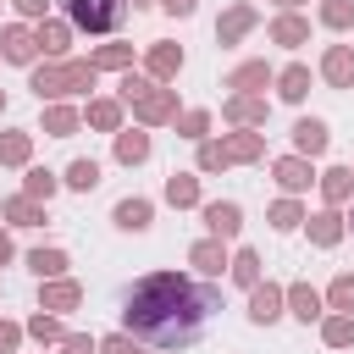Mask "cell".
<instances>
[{"mask_svg": "<svg viewBox=\"0 0 354 354\" xmlns=\"http://www.w3.org/2000/svg\"><path fill=\"white\" fill-rule=\"evenodd\" d=\"M216 310H221V293L210 282H194L183 271H149L144 282H133L122 326L127 337H144L149 348H188L199 343Z\"/></svg>", "mask_w": 354, "mask_h": 354, "instance_id": "6da1fadb", "label": "cell"}, {"mask_svg": "<svg viewBox=\"0 0 354 354\" xmlns=\"http://www.w3.org/2000/svg\"><path fill=\"white\" fill-rule=\"evenodd\" d=\"M28 88H33L39 100H66V94L94 88V66H88V61H44V66H33Z\"/></svg>", "mask_w": 354, "mask_h": 354, "instance_id": "7a4b0ae2", "label": "cell"}, {"mask_svg": "<svg viewBox=\"0 0 354 354\" xmlns=\"http://www.w3.org/2000/svg\"><path fill=\"white\" fill-rule=\"evenodd\" d=\"M61 11L83 33H116L127 22V0H61Z\"/></svg>", "mask_w": 354, "mask_h": 354, "instance_id": "3957f363", "label": "cell"}, {"mask_svg": "<svg viewBox=\"0 0 354 354\" xmlns=\"http://www.w3.org/2000/svg\"><path fill=\"white\" fill-rule=\"evenodd\" d=\"M127 105H133V122H138V127L177 122V88H160V83H149V88H144V94H133Z\"/></svg>", "mask_w": 354, "mask_h": 354, "instance_id": "277c9868", "label": "cell"}, {"mask_svg": "<svg viewBox=\"0 0 354 354\" xmlns=\"http://www.w3.org/2000/svg\"><path fill=\"white\" fill-rule=\"evenodd\" d=\"M205 227H210V238H221V243L238 238V232H243V205H238V199H210V205H205Z\"/></svg>", "mask_w": 354, "mask_h": 354, "instance_id": "5b68a950", "label": "cell"}, {"mask_svg": "<svg viewBox=\"0 0 354 354\" xmlns=\"http://www.w3.org/2000/svg\"><path fill=\"white\" fill-rule=\"evenodd\" d=\"M0 55H6V61H17V66H33V55H39V39H33V28H22V22L0 28Z\"/></svg>", "mask_w": 354, "mask_h": 354, "instance_id": "8992f818", "label": "cell"}, {"mask_svg": "<svg viewBox=\"0 0 354 354\" xmlns=\"http://www.w3.org/2000/svg\"><path fill=\"white\" fill-rule=\"evenodd\" d=\"M326 144H332V133H326V122H321V116H299V122H293V149H299L304 160L326 155Z\"/></svg>", "mask_w": 354, "mask_h": 354, "instance_id": "52a82bcc", "label": "cell"}, {"mask_svg": "<svg viewBox=\"0 0 354 354\" xmlns=\"http://www.w3.org/2000/svg\"><path fill=\"white\" fill-rule=\"evenodd\" d=\"M254 22H260V11H254L249 0H238L232 11H221V22H216V44H238V39H243Z\"/></svg>", "mask_w": 354, "mask_h": 354, "instance_id": "ba28073f", "label": "cell"}, {"mask_svg": "<svg viewBox=\"0 0 354 354\" xmlns=\"http://www.w3.org/2000/svg\"><path fill=\"white\" fill-rule=\"evenodd\" d=\"M144 66H149V77H155V83L177 77V72H183V44H166V39H155V44L144 50Z\"/></svg>", "mask_w": 354, "mask_h": 354, "instance_id": "9c48e42d", "label": "cell"}, {"mask_svg": "<svg viewBox=\"0 0 354 354\" xmlns=\"http://www.w3.org/2000/svg\"><path fill=\"white\" fill-rule=\"evenodd\" d=\"M271 177L282 183V194H304V188L315 183V171H310L304 155H282V160H271Z\"/></svg>", "mask_w": 354, "mask_h": 354, "instance_id": "30bf717a", "label": "cell"}, {"mask_svg": "<svg viewBox=\"0 0 354 354\" xmlns=\"http://www.w3.org/2000/svg\"><path fill=\"white\" fill-rule=\"evenodd\" d=\"M77 304H83V288H77V282H66V277H50V282L39 288V310H50V315L77 310Z\"/></svg>", "mask_w": 354, "mask_h": 354, "instance_id": "8fae6325", "label": "cell"}, {"mask_svg": "<svg viewBox=\"0 0 354 354\" xmlns=\"http://www.w3.org/2000/svg\"><path fill=\"white\" fill-rule=\"evenodd\" d=\"M277 315H282V288L277 282H254L249 288V321L254 326H271Z\"/></svg>", "mask_w": 354, "mask_h": 354, "instance_id": "7c38bea8", "label": "cell"}, {"mask_svg": "<svg viewBox=\"0 0 354 354\" xmlns=\"http://www.w3.org/2000/svg\"><path fill=\"white\" fill-rule=\"evenodd\" d=\"M282 304H288V310H293V315H299L304 326L326 315V299H321V293H315L310 282H293V288H282Z\"/></svg>", "mask_w": 354, "mask_h": 354, "instance_id": "4fadbf2b", "label": "cell"}, {"mask_svg": "<svg viewBox=\"0 0 354 354\" xmlns=\"http://www.w3.org/2000/svg\"><path fill=\"white\" fill-rule=\"evenodd\" d=\"M271 77H277V72H271L266 61H243V66H232V72H227V83H221V88H232V94H260Z\"/></svg>", "mask_w": 354, "mask_h": 354, "instance_id": "5bb4252c", "label": "cell"}, {"mask_svg": "<svg viewBox=\"0 0 354 354\" xmlns=\"http://www.w3.org/2000/svg\"><path fill=\"white\" fill-rule=\"evenodd\" d=\"M221 116L238 122V127H260V122H266V94H227Z\"/></svg>", "mask_w": 354, "mask_h": 354, "instance_id": "9a60e30c", "label": "cell"}, {"mask_svg": "<svg viewBox=\"0 0 354 354\" xmlns=\"http://www.w3.org/2000/svg\"><path fill=\"white\" fill-rule=\"evenodd\" d=\"M321 77H326L332 88H354V50H348V44H332V50L321 55Z\"/></svg>", "mask_w": 354, "mask_h": 354, "instance_id": "2e32d148", "label": "cell"}, {"mask_svg": "<svg viewBox=\"0 0 354 354\" xmlns=\"http://www.w3.org/2000/svg\"><path fill=\"white\" fill-rule=\"evenodd\" d=\"M188 266H194L199 277H221V271H227V249H221V238H199V243L188 249Z\"/></svg>", "mask_w": 354, "mask_h": 354, "instance_id": "e0dca14e", "label": "cell"}, {"mask_svg": "<svg viewBox=\"0 0 354 354\" xmlns=\"http://www.w3.org/2000/svg\"><path fill=\"white\" fill-rule=\"evenodd\" d=\"M304 227H310V243L315 249H332L337 238H343V216L326 205V210H315V216H304Z\"/></svg>", "mask_w": 354, "mask_h": 354, "instance_id": "ac0fdd59", "label": "cell"}, {"mask_svg": "<svg viewBox=\"0 0 354 354\" xmlns=\"http://www.w3.org/2000/svg\"><path fill=\"white\" fill-rule=\"evenodd\" d=\"M33 39H39V50H44V55H66V44H72V22H55V17H39V28H33Z\"/></svg>", "mask_w": 354, "mask_h": 354, "instance_id": "d6986e66", "label": "cell"}, {"mask_svg": "<svg viewBox=\"0 0 354 354\" xmlns=\"http://www.w3.org/2000/svg\"><path fill=\"white\" fill-rule=\"evenodd\" d=\"M271 83H277V94H282L288 105H299V100L310 94V66H304V61H293V66H282Z\"/></svg>", "mask_w": 354, "mask_h": 354, "instance_id": "ffe728a7", "label": "cell"}, {"mask_svg": "<svg viewBox=\"0 0 354 354\" xmlns=\"http://www.w3.org/2000/svg\"><path fill=\"white\" fill-rule=\"evenodd\" d=\"M221 149H227V166H232V160H260V155H266V138H260L254 127H243V133H227Z\"/></svg>", "mask_w": 354, "mask_h": 354, "instance_id": "44dd1931", "label": "cell"}, {"mask_svg": "<svg viewBox=\"0 0 354 354\" xmlns=\"http://www.w3.org/2000/svg\"><path fill=\"white\" fill-rule=\"evenodd\" d=\"M149 216H155V205H149V199H116V210H111V221H116L122 232H144V227H149Z\"/></svg>", "mask_w": 354, "mask_h": 354, "instance_id": "7402d4cb", "label": "cell"}, {"mask_svg": "<svg viewBox=\"0 0 354 354\" xmlns=\"http://www.w3.org/2000/svg\"><path fill=\"white\" fill-rule=\"evenodd\" d=\"M271 39H277V44H288V50H299V44L310 39V22H304L299 11H282V17L271 22Z\"/></svg>", "mask_w": 354, "mask_h": 354, "instance_id": "603a6c76", "label": "cell"}, {"mask_svg": "<svg viewBox=\"0 0 354 354\" xmlns=\"http://www.w3.org/2000/svg\"><path fill=\"white\" fill-rule=\"evenodd\" d=\"M77 122H83V116H77L72 105H61V100H50V105H44V133H50V138H72V133H77Z\"/></svg>", "mask_w": 354, "mask_h": 354, "instance_id": "cb8c5ba5", "label": "cell"}, {"mask_svg": "<svg viewBox=\"0 0 354 354\" xmlns=\"http://www.w3.org/2000/svg\"><path fill=\"white\" fill-rule=\"evenodd\" d=\"M166 205H177V210L199 205V177H194V171H171V177H166Z\"/></svg>", "mask_w": 354, "mask_h": 354, "instance_id": "d4e9b609", "label": "cell"}, {"mask_svg": "<svg viewBox=\"0 0 354 354\" xmlns=\"http://www.w3.org/2000/svg\"><path fill=\"white\" fill-rule=\"evenodd\" d=\"M28 155H33V133H22V127L0 133V166H28Z\"/></svg>", "mask_w": 354, "mask_h": 354, "instance_id": "484cf974", "label": "cell"}, {"mask_svg": "<svg viewBox=\"0 0 354 354\" xmlns=\"http://www.w3.org/2000/svg\"><path fill=\"white\" fill-rule=\"evenodd\" d=\"M116 160H122V166H138V160H149V133H133V127H122V133H116Z\"/></svg>", "mask_w": 354, "mask_h": 354, "instance_id": "4316f807", "label": "cell"}, {"mask_svg": "<svg viewBox=\"0 0 354 354\" xmlns=\"http://www.w3.org/2000/svg\"><path fill=\"white\" fill-rule=\"evenodd\" d=\"M55 188H61V177H55V171H44V166H28V177H22V194H28L33 205H39V199L50 205V199H55Z\"/></svg>", "mask_w": 354, "mask_h": 354, "instance_id": "83f0119b", "label": "cell"}, {"mask_svg": "<svg viewBox=\"0 0 354 354\" xmlns=\"http://www.w3.org/2000/svg\"><path fill=\"white\" fill-rule=\"evenodd\" d=\"M315 183H321V194H326V205H343V199L354 194V171H348V166H332V171H321Z\"/></svg>", "mask_w": 354, "mask_h": 354, "instance_id": "f1b7e54d", "label": "cell"}, {"mask_svg": "<svg viewBox=\"0 0 354 354\" xmlns=\"http://www.w3.org/2000/svg\"><path fill=\"white\" fill-rule=\"evenodd\" d=\"M28 271H33L39 282L66 277V249H33V254H28Z\"/></svg>", "mask_w": 354, "mask_h": 354, "instance_id": "f546056e", "label": "cell"}, {"mask_svg": "<svg viewBox=\"0 0 354 354\" xmlns=\"http://www.w3.org/2000/svg\"><path fill=\"white\" fill-rule=\"evenodd\" d=\"M88 66L94 72H122V66H133V44H100L88 55Z\"/></svg>", "mask_w": 354, "mask_h": 354, "instance_id": "4dcf8cb0", "label": "cell"}, {"mask_svg": "<svg viewBox=\"0 0 354 354\" xmlns=\"http://www.w3.org/2000/svg\"><path fill=\"white\" fill-rule=\"evenodd\" d=\"M88 127L122 133V100H88Z\"/></svg>", "mask_w": 354, "mask_h": 354, "instance_id": "1f68e13d", "label": "cell"}, {"mask_svg": "<svg viewBox=\"0 0 354 354\" xmlns=\"http://www.w3.org/2000/svg\"><path fill=\"white\" fill-rule=\"evenodd\" d=\"M0 216H6L11 227H39V221H44V210H39V205H33L28 194H17V199H6V205H0Z\"/></svg>", "mask_w": 354, "mask_h": 354, "instance_id": "d6a6232c", "label": "cell"}, {"mask_svg": "<svg viewBox=\"0 0 354 354\" xmlns=\"http://www.w3.org/2000/svg\"><path fill=\"white\" fill-rule=\"evenodd\" d=\"M321 337H326V348H348V343H354V315L332 310V315L321 321Z\"/></svg>", "mask_w": 354, "mask_h": 354, "instance_id": "836d02e7", "label": "cell"}, {"mask_svg": "<svg viewBox=\"0 0 354 354\" xmlns=\"http://www.w3.org/2000/svg\"><path fill=\"white\" fill-rule=\"evenodd\" d=\"M61 183H66V188H77V194H88V188H100V160H88V155H83V160H72Z\"/></svg>", "mask_w": 354, "mask_h": 354, "instance_id": "e575fe53", "label": "cell"}, {"mask_svg": "<svg viewBox=\"0 0 354 354\" xmlns=\"http://www.w3.org/2000/svg\"><path fill=\"white\" fill-rule=\"evenodd\" d=\"M227 271H232L238 288H254V282H260V254H254V249H238V254L227 260Z\"/></svg>", "mask_w": 354, "mask_h": 354, "instance_id": "d590c367", "label": "cell"}, {"mask_svg": "<svg viewBox=\"0 0 354 354\" xmlns=\"http://www.w3.org/2000/svg\"><path fill=\"white\" fill-rule=\"evenodd\" d=\"M326 304H332V310H343V315H354V271H337V277H332Z\"/></svg>", "mask_w": 354, "mask_h": 354, "instance_id": "8d00e7d4", "label": "cell"}, {"mask_svg": "<svg viewBox=\"0 0 354 354\" xmlns=\"http://www.w3.org/2000/svg\"><path fill=\"white\" fill-rule=\"evenodd\" d=\"M271 227H277V232H293V227H304V210H299V199H277V205H271Z\"/></svg>", "mask_w": 354, "mask_h": 354, "instance_id": "74e56055", "label": "cell"}, {"mask_svg": "<svg viewBox=\"0 0 354 354\" xmlns=\"http://www.w3.org/2000/svg\"><path fill=\"white\" fill-rule=\"evenodd\" d=\"M321 22L326 28H354V0H321Z\"/></svg>", "mask_w": 354, "mask_h": 354, "instance_id": "f35d334b", "label": "cell"}, {"mask_svg": "<svg viewBox=\"0 0 354 354\" xmlns=\"http://www.w3.org/2000/svg\"><path fill=\"white\" fill-rule=\"evenodd\" d=\"M22 332H28V337H39V343H61V337H66V332H61V321H55V315H44V310H39Z\"/></svg>", "mask_w": 354, "mask_h": 354, "instance_id": "ab89813d", "label": "cell"}, {"mask_svg": "<svg viewBox=\"0 0 354 354\" xmlns=\"http://www.w3.org/2000/svg\"><path fill=\"white\" fill-rule=\"evenodd\" d=\"M221 166H227L221 138H199V171H221Z\"/></svg>", "mask_w": 354, "mask_h": 354, "instance_id": "60d3db41", "label": "cell"}, {"mask_svg": "<svg viewBox=\"0 0 354 354\" xmlns=\"http://www.w3.org/2000/svg\"><path fill=\"white\" fill-rule=\"evenodd\" d=\"M177 133H183V138H205V133H210V116H205V111H183V116H177Z\"/></svg>", "mask_w": 354, "mask_h": 354, "instance_id": "b9f144b4", "label": "cell"}, {"mask_svg": "<svg viewBox=\"0 0 354 354\" xmlns=\"http://www.w3.org/2000/svg\"><path fill=\"white\" fill-rule=\"evenodd\" d=\"M61 354H100V343L88 332H72V337H61Z\"/></svg>", "mask_w": 354, "mask_h": 354, "instance_id": "7bdbcfd3", "label": "cell"}, {"mask_svg": "<svg viewBox=\"0 0 354 354\" xmlns=\"http://www.w3.org/2000/svg\"><path fill=\"white\" fill-rule=\"evenodd\" d=\"M17 343H22V326H17V321H0V348H6V354H11V348H17Z\"/></svg>", "mask_w": 354, "mask_h": 354, "instance_id": "ee69618b", "label": "cell"}, {"mask_svg": "<svg viewBox=\"0 0 354 354\" xmlns=\"http://www.w3.org/2000/svg\"><path fill=\"white\" fill-rule=\"evenodd\" d=\"M194 6H199V0H160L166 17H194Z\"/></svg>", "mask_w": 354, "mask_h": 354, "instance_id": "f6af8a7d", "label": "cell"}, {"mask_svg": "<svg viewBox=\"0 0 354 354\" xmlns=\"http://www.w3.org/2000/svg\"><path fill=\"white\" fill-rule=\"evenodd\" d=\"M11 6H17V11H22V17H33V22H39V17H44V6H50V0H11Z\"/></svg>", "mask_w": 354, "mask_h": 354, "instance_id": "bcb514c9", "label": "cell"}, {"mask_svg": "<svg viewBox=\"0 0 354 354\" xmlns=\"http://www.w3.org/2000/svg\"><path fill=\"white\" fill-rule=\"evenodd\" d=\"M127 348H133L127 337H105V343H100V354H127Z\"/></svg>", "mask_w": 354, "mask_h": 354, "instance_id": "7dc6e473", "label": "cell"}, {"mask_svg": "<svg viewBox=\"0 0 354 354\" xmlns=\"http://www.w3.org/2000/svg\"><path fill=\"white\" fill-rule=\"evenodd\" d=\"M0 266H11V238L0 232Z\"/></svg>", "mask_w": 354, "mask_h": 354, "instance_id": "c3c4849f", "label": "cell"}, {"mask_svg": "<svg viewBox=\"0 0 354 354\" xmlns=\"http://www.w3.org/2000/svg\"><path fill=\"white\" fill-rule=\"evenodd\" d=\"M277 6H282V11H293V6H304V0H277Z\"/></svg>", "mask_w": 354, "mask_h": 354, "instance_id": "681fc988", "label": "cell"}, {"mask_svg": "<svg viewBox=\"0 0 354 354\" xmlns=\"http://www.w3.org/2000/svg\"><path fill=\"white\" fill-rule=\"evenodd\" d=\"M0 111H6V88H0Z\"/></svg>", "mask_w": 354, "mask_h": 354, "instance_id": "f907efd6", "label": "cell"}, {"mask_svg": "<svg viewBox=\"0 0 354 354\" xmlns=\"http://www.w3.org/2000/svg\"><path fill=\"white\" fill-rule=\"evenodd\" d=\"M127 354H149V348H127Z\"/></svg>", "mask_w": 354, "mask_h": 354, "instance_id": "816d5d0a", "label": "cell"}, {"mask_svg": "<svg viewBox=\"0 0 354 354\" xmlns=\"http://www.w3.org/2000/svg\"><path fill=\"white\" fill-rule=\"evenodd\" d=\"M133 6H149V0H133Z\"/></svg>", "mask_w": 354, "mask_h": 354, "instance_id": "f5cc1de1", "label": "cell"}, {"mask_svg": "<svg viewBox=\"0 0 354 354\" xmlns=\"http://www.w3.org/2000/svg\"><path fill=\"white\" fill-rule=\"evenodd\" d=\"M348 227H354V216H348Z\"/></svg>", "mask_w": 354, "mask_h": 354, "instance_id": "db71d44e", "label": "cell"}, {"mask_svg": "<svg viewBox=\"0 0 354 354\" xmlns=\"http://www.w3.org/2000/svg\"><path fill=\"white\" fill-rule=\"evenodd\" d=\"M0 354H6V348H0Z\"/></svg>", "mask_w": 354, "mask_h": 354, "instance_id": "11a10c76", "label": "cell"}]
</instances>
